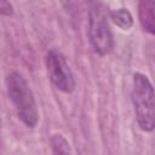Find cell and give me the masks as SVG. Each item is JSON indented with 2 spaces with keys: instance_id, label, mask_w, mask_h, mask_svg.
<instances>
[{
  "instance_id": "2",
  "label": "cell",
  "mask_w": 155,
  "mask_h": 155,
  "mask_svg": "<svg viewBox=\"0 0 155 155\" xmlns=\"http://www.w3.org/2000/svg\"><path fill=\"white\" fill-rule=\"evenodd\" d=\"M132 102L140 130L151 132L155 126L154 88L149 79L142 73L133 74Z\"/></svg>"
},
{
  "instance_id": "1",
  "label": "cell",
  "mask_w": 155,
  "mask_h": 155,
  "mask_svg": "<svg viewBox=\"0 0 155 155\" xmlns=\"http://www.w3.org/2000/svg\"><path fill=\"white\" fill-rule=\"evenodd\" d=\"M6 88L12 101L18 117L27 127H35L39 120L36 102L25 79L17 71H12L6 78Z\"/></svg>"
},
{
  "instance_id": "8",
  "label": "cell",
  "mask_w": 155,
  "mask_h": 155,
  "mask_svg": "<svg viewBox=\"0 0 155 155\" xmlns=\"http://www.w3.org/2000/svg\"><path fill=\"white\" fill-rule=\"evenodd\" d=\"M13 13V7L7 0H0V15L11 16Z\"/></svg>"
},
{
  "instance_id": "7",
  "label": "cell",
  "mask_w": 155,
  "mask_h": 155,
  "mask_svg": "<svg viewBox=\"0 0 155 155\" xmlns=\"http://www.w3.org/2000/svg\"><path fill=\"white\" fill-rule=\"evenodd\" d=\"M51 144H52L53 151L56 154H68V153H70L69 143L61 134H54L51 138Z\"/></svg>"
},
{
  "instance_id": "3",
  "label": "cell",
  "mask_w": 155,
  "mask_h": 155,
  "mask_svg": "<svg viewBox=\"0 0 155 155\" xmlns=\"http://www.w3.org/2000/svg\"><path fill=\"white\" fill-rule=\"evenodd\" d=\"M88 38L94 52L98 54L105 56L111 52L114 47V39L108 24L105 8L99 2H94L90 10Z\"/></svg>"
},
{
  "instance_id": "6",
  "label": "cell",
  "mask_w": 155,
  "mask_h": 155,
  "mask_svg": "<svg viewBox=\"0 0 155 155\" xmlns=\"http://www.w3.org/2000/svg\"><path fill=\"white\" fill-rule=\"evenodd\" d=\"M110 18L117 27H120L124 30H128L133 24L132 15L130 13V11L127 8H119V10L111 11Z\"/></svg>"
},
{
  "instance_id": "4",
  "label": "cell",
  "mask_w": 155,
  "mask_h": 155,
  "mask_svg": "<svg viewBox=\"0 0 155 155\" xmlns=\"http://www.w3.org/2000/svg\"><path fill=\"white\" fill-rule=\"evenodd\" d=\"M46 68L51 82L62 92L70 93L75 88L73 73L65 57L57 48H51L46 56Z\"/></svg>"
},
{
  "instance_id": "5",
  "label": "cell",
  "mask_w": 155,
  "mask_h": 155,
  "mask_svg": "<svg viewBox=\"0 0 155 155\" xmlns=\"http://www.w3.org/2000/svg\"><path fill=\"white\" fill-rule=\"evenodd\" d=\"M138 17L139 23L149 34H155V16H154V0L138 1Z\"/></svg>"
}]
</instances>
